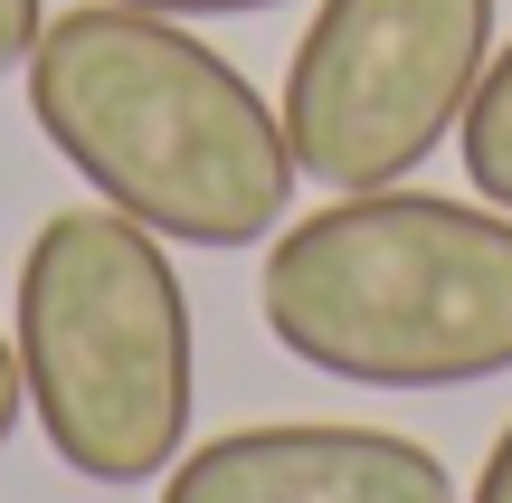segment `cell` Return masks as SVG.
Wrapping results in <instances>:
<instances>
[{
	"instance_id": "obj_1",
	"label": "cell",
	"mask_w": 512,
	"mask_h": 503,
	"mask_svg": "<svg viewBox=\"0 0 512 503\" xmlns=\"http://www.w3.org/2000/svg\"><path fill=\"white\" fill-rule=\"evenodd\" d=\"M29 114L105 209L171 247H256L294 209L285 114L162 10L86 0L29 48Z\"/></svg>"
},
{
	"instance_id": "obj_2",
	"label": "cell",
	"mask_w": 512,
	"mask_h": 503,
	"mask_svg": "<svg viewBox=\"0 0 512 503\" xmlns=\"http://www.w3.org/2000/svg\"><path fill=\"white\" fill-rule=\"evenodd\" d=\"M256 314L304 371L351 390H475L512 371V209L437 190H332L285 219Z\"/></svg>"
},
{
	"instance_id": "obj_3",
	"label": "cell",
	"mask_w": 512,
	"mask_h": 503,
	"mask_svg": "<svg viewBox=\"0 0 512 503\" xmlns=\"http://www.w3.org/2000/svg\"><path fill=\"white\" fill-rule=\"evenodd\" d=\"M10 352L29 418L67 475L105 494L162 485L200 409V333L171 238L124 209L38 219L10 285Z\"/></svg>"
},
{
	"instance_id": "obj_4",
	"label": "cell",
	"mask_w": 512,
	"mask_h": 503,
	"mask_svg": "<svg viewBox=\"0 0 512 503\" xmlns=\"http://www.w3.org/2000/svg\"><path fill=\"white\" fill-rule=\"evenodd\" d=\"M494 57V0H313L285 67V143L323 190H389L456 143Z\"/></svg>"
},
{
	"instance_id": "obj_5",
	"label": "cell",
	"mask_w": 512,
	"mask_h": 503,
	"mask_svg": "<svg viewBox=\"0 0 512 503\" xmlns=\"http://www.w3.org/2000/svg\"><path fill=\"white\" fill-rule=\"evenodd\" d=\"M162 503H456L437 447L351 418H266L209 447H181Z\"/></svg>"
},
{
	"instance_id": "obj_6",
	"label": "cell",
	"mask_w": 512,
	"mask_h": 503,
	"mask_svg": "<svg viewBox=\"0 0 512 503\" xmlns=\"http://www.w3.org/2000/svg\"><path fill=\"white\" fill-rule=\"evenodd\" d=\"M456 152H465L475 200L512 209V38L484 57V86H475V105H465V124H456Z\"/></svg>"
},
{
	"instance_id": "obj_7",
	"label": "cell",
	"mask_w": 512,
	"mask_h": 503,
	"mask_svg": "<svg viewBox=\"0 0 512 503\" xmlns=\"http://www.w3.org/2000/svg\"><path fill=\"white\" fill-rule=\"evenodd\" d=\"M38 29H48V0H0V76H10V67H29Z\"/></svg>"
},
{
	"instance_id": "obj_8",
	"label": "cell",
	"mask_w": 512,
	"mask_h": 503,
	"mask_svg": "<svg viewBox=\"0 0 512 503\" xmlns=\"http://www.w3.org/2000/svg\"><path fill=\"white\" fill-rule=\"evenodd\" d=\"M124 10H162V19H247V10H285V0H124Z\"/></svg>"
},
{
	"instance_id": "obj_9",
	"label": "cell",
	"mask_w": 512,
	"mask_h": 503,
	"mask_svg": "<svg viewBox=\"0 0 512 503\" xmlns=\"http://www.w3.org/2000/svg\"><path fill=\"white\" fill-rule=\"evenodd\" d=\"M465 503H512V418H503V437H494V456H484V475H475Z\"/></svg>"
},
{
	"instance_id": "obj_10",
	"label": "cell",
	"mask_w": 512,
	"mask_h": 503,
	"mask_svg": "<svg viewBox=\"0 0 512 503\" xmlns=\"http://www.w3.org/2000/svg\"><path fill=\"white\" fill-rule=\"evenodd\" d=\"M19 418H29V390H19V352H10V333H0V447H10Z\"/></svg>"
}]
</instances>
